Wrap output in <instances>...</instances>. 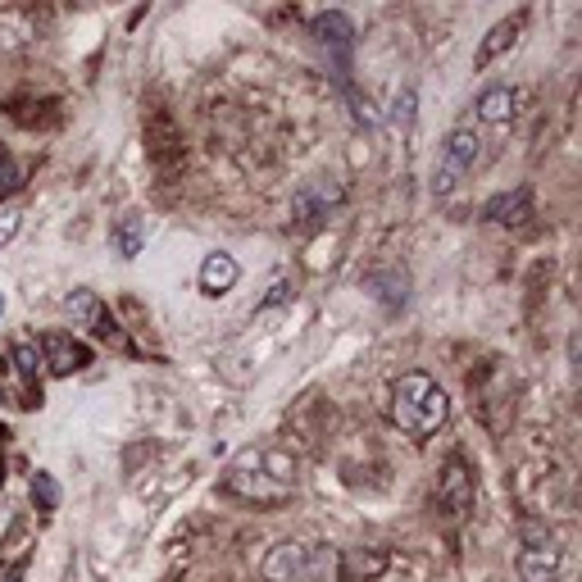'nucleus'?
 Returning a JSON list of instances; mask_svg holds the SVG:
<instances>
[{"instance_id":"6","label":"nucleus","mask_w":582,"mask_h":582,"mask_svg":"<svg viewBox=\"0 0 582 582\" xmlns=\"http://www.w3.org/2000/svg\"><path fill=\"white\" fill-rule=\"evenodd\" d=\"M37 350H41L46 373H55V377L83 373V369L91 364V346H87L83 337H73V333H60V327H55V333H41Z\"/></svg>"},{"instance_id":"7","label":"nucleus","mask_w":582,"mask_h":582,"mask_svg":"<svg viewBox=\"0 0 582 582\" xmlns=\"http://www.w3.org/2000/svg\"><path fill=\"white\" fill-rule=\"evenodd\" d=\"M64 310L73 314V323L91 327V337H100V342H114V346H123V333H119V323H114V314H110L106 306H100V296H96V292H87V287L69 292V296H64Z\"/></svg>"},{"instance_id":"24","label":"nucleus","mask_w":582,"mask_h":582,"mask_svg":"<svg viewBox=\"0 0 582 582\" xmlns=\"http://www.w3.org/2000/svg\"><path fill=\"white\" fill-rule=\"evenodd\" d=\"M0 483H5V469H0Z\"/></svg>"},{"instance_id":"10","label":"nucleus","mask_w":582,"mask_h":582,"mask_svg":"<svg viewBox=\"0 0 582 582\" xmlns=\"http://www.w3.org/2000/svg\"><path fill=\"white\" fill-rule=\"evenodd\" d=\"M523 14H510V18H500L496 28L478 41V55H473V69H487V64H496L505 50H515V41H519V33H523Z\"/></svg>"},{"instance_id":"12","label":"nucleus","mask_w":582,"mask_h":582,"mask_svg":"<svg viewBox=\"0 0 582 582\" xmlns=\"http://www.w3.org/2000/svg\"><path fill=\"white\" fill-rule=\"evenodd\" d=\"M314 37H319V46L327 50V55H337L342 60V69H346V55H350V46H356V28H350V18L346 14H319L314 18Z\"/></svg>"},{"instance_id":"4","label":"nucleus","mask_w":582,"mask_h":582,"mask_svg":"<svg viewBox=\"0 0 582 582\" xmlns=\"http://www.w3.org/2000/svg\"><path fill=\"white\" fill-rule=\"evenodd\" d=\"M478 160H483V137H478V128H450L442 141L437 169H433V191L450 196L478 169Z\"/></svg>"},{"instance_id":"9","label":"nucleus","mask_w":582,"mask_h":582,"mask_svg":"<svg viewBox=\"0 0 582 582\" xmlns=\"http://www.w3.org/2000/svg\"><path fill=\"white\" fill-rule=\"evenodd\" d=\"M237 277H242V264H237V256H227V250H210V256L200 260L196 283H200V292H206L210 300H223L227 292L237 287Z\"/></svg>"},{"instance_id":"3","label":"nucleus","mask_w":582,"mask_h":582,"mask_svg":"<svg viewBox=\"0 0 582 582\" xmlns=\"http://www.w3.org/2000/svg\"><path fill=\"white\" fill-rule=\"evenodd\" d=\"M269 582H342V550L314 537H283L264 555Z\"/></svg>"},{"instance_id":"15","label":"nucleus","mask_w":582,"mask_h":582,"mask_svg":"<svg viewBox=\"0 0 582 582\" xmlns=\"http://www.w3.org/2000/svg\"><path fill=\"white\" fill-rule=\"evenodd\" d=\"M437 496H442V505H446L450 515H465L469 505H473V483H469V473H465L460 460H450V469H446V478H442Z\"/></svg>"},{"instance_id":"1","label":"nucleus","mask_w":582,"mask_h":582,"mask_svg":"<svg viewBox=\"0 0 582 582\" xmlns=\"http://www.w3.org/2000/svg\"><path fill=\"white\" fill-rule=\"evenodd\" d=\"M296 487H300V460L277 442L246 446L223 469V492L250 505H283Z\"/></svg>"},{"instance_id":"11","label":"nucleus","mask_w":582,"mask_h":582,"mask_svg":"<svg viewBox=\"0 0 582 582\" xmlns=\"http://www.w3.org/2000/svg\"><path fill=\"white\" fill-rule=\"evenodd\" d=\"M515 110H519V87H510V83H492L473 100V114L483 123H510Z\"/></svg>"},{"instance_id":"13","label":"nucleus","mask_w":582,"mask_h":582,"mask_svg":"<svg viewBox=\"0 0 582 582\" xmlns=\"http://www.w3.org/2000/svg\"><path fill=\"white\" fill-rule=\"evenodd\" d=\"M483 219L487 223H505V227H519L523 219H533V191L528 187H515V191H500V196H492L487 206H483Z\"/></svg>"},{"instance_id":"14","label":"nucleus","mask_w":582,"mask_h":582,"mask_svg":"<svg viewBox=\"0 0 582 582\" xmlns=\"http://www.w3.org/2000/svg\"><path fill=\"white\" fill-rule=\"evenodd\" d=\"M110 246H114V256L137 260L141 250H146V219H141V214H123V219L110 227Z\"/></svg>"},{"instance_id":"19","label":"nucleus","mask_w":582,"mask_h":582,"mask_svg":"<svg viewBox=\"0 0 582 582\" xmlns=\"http://www.w3.org/2000/svg\"><path fill=\"white\" fill-rule=\"evenodd\" d=\"M18 227H23V210L18 206H0V250L18 237Z\"/></svg>"},{"instance_id":"16","label":"nucleus","mask_w":582,"mask_h":582,"mask_svg":"<svg viewBox=\"0 0 582 582\" xmlns=\"http://www.w3.org/2000/svg\"><path fill=\"white\" fill-rule=\"evenodd\" d=\"M10 364H14L18 383L28 387V392H37V387H41V373H46V364H41V350H37V342H14V346H10ZM37 396H41V392H37Z\"/></svg>"},{"instance_id":"5","label":"nucleus","mask_w":582,"mask_h":582,"mask_svg":"<svg viewBox=\"0 0 582 582\" xmlns=\"http://www.w3.org/2000/svg\"><path fill=\"white\" fill-rule=\"evenodd\" d=\"M565 573V546L550 533H528L519 550V578L523 582H560Z\"/></svg>"},{"instance_id":"17","label":"nucleus","mask_w":582,"mask_h":582,"mask_svg":"<svg viewBox=\"0 0 582 582\" xmlns=\"http://www.w3.org/2000/svg\"><path fill=\"white\" fill-rule=\"evenodd\" d=\"M28 492H33V505H37L41 515H55V510H60V483H55V478H50L46 469H37V473H33Z\"/></svg>"},{"instance_id":"22","label":"nucleus","mask_w":582,"mask_h":582,"mask_svg":"<svg viewBox=\"0 0 582 582\" xmlns=\"http://www.w3.org/2000/svg\"><path fill=\"white\" fill-rule=\"evenodd\" d=\"M0 582H23V565H10L5 573H0Z\"/></svg>"},{"instance_id":"21","label":"nucleus","mask_w":582,"mask_h":582,"mask_svg":"<svg viewBox=\"0 0 582 582\" xmlns=\"http://www.w3.org/2000/svg\"><path fill=\"white\" fill-rule=\"evenodd\" d=\"M287 296H292V283H273V296H264V300H260V314H264V310H273V306H283Z\"/></svg>"},{"instance_id":"18","label":"nucleus","mask_w":582,"mask_h":582,"mask_svg":"<svg viewBox=\"0 0 582 582\" xmlns=\"http://www.w3.org/2000/svg\"><path fill=\"white\" fill-rule=\"evenodd\" d=\"M410 123H414V87H405V91L392 100V128L410 133Z\"/></svg>"},{"instance_id":"20","label":"nucleus","mask_w":582,"mask_h":582,"mask_svg":"<svg viewBox=\"0 0 582 582\" xmlns=\"http://www.w3.org/2000/svg\"><path fill=\"white\" fill-rule=\"evenodd\" d=\"M18 178H23V173H18L14 156H10V150H0V196H10L18 187Z\"/></svg>"},{"instance_id":"2","label":"nucleus","mask_w":582,"mask_h":582,"mask_svg":"<svg viewBox=\"0 0 582 582\" xmlns=\"http://www.w3.org/2000/svg\"><path fill=\"white\" fill-rule=\"evenodd\" d=\"M450 419V396L433 373H400L392 383V423L410 437H433Z\"/></svg>"},{"instance_id":"23","label":"nucleus","mask_w":582,"mask_h":582,"mask_svg":"<svg viewBox=\"0 0 582 582\" xmlns=\"http://www.w3.org/2000/svg\"><path fill=\"white\" fill-rule=\"evenodd\" d=\"M0 314H5V296H0Z\"/></svg>"},{"instance_id":"8","label":"nucleus","mask_w":582,"mask_h":582,"mask_svg":"<svg viewBox=\"0 0 582 582\" xmlns=\"http://www.w3.org/2000/svg\"><path fill=\"white\" fill-rule=\"evenodd\" d=\"M342 206V191H337V183H323V178H314V183H306L296 191V200H292V223L296 227H319L327 214H333Z\"/></svg>"}]
</instances>
